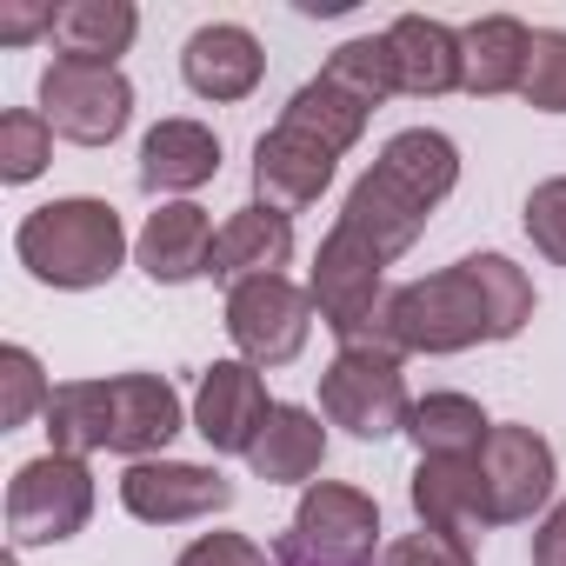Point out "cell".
Returning a JSON list of instances; mask_svg holds the SVG:
<instances>
[{
	"instance_id": "1f68e13d",
	"label": "cell",
	"mask_w": 566,
	"mask_h": 566,
	"mask_svg": "<svg viewBox=\"0 0 566 566\" xmlns=\"http://www.w3.org/2000/svg\"><path fill=\"white\" fill-rule=\"evenodd\" d=\"M526 240L553 266H566V174H553V180H539L526 193Z\"/></svg>"
},
{
	"instance_id": "f1b7e54d",
	"label": "cell",
	"mask_w": 566,
	"mask_h": 566,
	"mask_svg": "<svg viewBox=\"0 0 566 566\" xmlns=\"http://www.w3.org/2000/svg\"><path fill=\"white\" fill-rule=\"evenodd\" d=\"M48 160H54V127H48V114H34V107L0 114V180H8V187H28V180L48 174Z\"/></svg>"
},
{
	"instance_id": "d6986e66",
	"label": "cell",
	"mask_w": 566,
	"mask_h": 566,
	"mask_svg": "<svg viewBox=\"0 0 566 566\" xmlns=\"http://www.w3.org/2000/svg\"><path fill=\"white\" fill-rule=\"evenodd\" d=\"M294 260V220L273 213V207H240L227 213L220 240H213V280H227V287H247V280H273L280 266Z\"/></svg>"
},
{
	"instance_id": "4fadbf2b",
	"label": "cell",
	"mask_w": 566,
	"mask_h": 566,
	"mask_svg": "<svg viewBox=\"0 0 566 566\" xmlns=\"http://www.w3.org/2000/svg\"><path fill=\"white\" fill-rule=\"evenodd\" d=\"M334 160H340L334 147H321L314 134L280 120L253 147V200L273 207V213H301V207H314L334 187Z\"/></svg>"
},
{
	"instance_id": "e575fe53",
	"label": "cell",
	"mask_w": 566,
	"mask_h": 566,
	"mask_svg": "<svg viewBox=\"0 0 566 566\" xmlns=\"http://www.w3.org/2000/svg\"><path fill=\"white\" fill-rule=\"evenodd\" d=\"M54 21H61V8H8V14H0V41H8V48H21L34 34L54 41Z\"/></svg>"
},
{
	"instance_id": "603a6c76",
	"label": "cell",
	"mask_w": 566,
	"mask_h": 566,
	"mask_svg": "<svg viewBox=\"0 0 566 566\" xmlns=\"http://www.w3.org/2000/svg\"><path fill=\"white\" fill-rule=\"evenodd\" d=\"M140 14L134 0H67L54 21V61H81V67H120V54L134 48Z\"/></svg>"
},
{
	"instance_id": "52a82bcc",
	"label": "cell",
	"mask_w": 566,
	"mask_h": 566,
	"mask_svg": "<svg viewBox=\"0 0 566 566\" xmlns=\"http://www.w3.org/2000/svg\"><path fill=\"white\" fill-rule=\"evenodd\" d=\"M41 114L74 147H114L127 134V120H134V87H127L120 67L48 61V74H41Z\"/></svg>"
},
{
	"instance_id": "d590c367",
	"label": "cell",
	"mask_w": 566,
	"mask_h": 566,
	"mask_svg": "<svg viewBox=\"0 0 566 566\" xmlns=\"http://www.w3.org/2000/svg\"><path fill=\"white\" fill-rule=\"evenodd\" d=\"M533 566H566V500L539 520V533H533Z\"/></svg>"
},
{
	"instance_id": "ffe728a7",
	"label": "cell",
	"mask_w": 566,
	"mask_h": 566,
	"mask_svg": "<svg viewBox=\"0 0 566 566\" xmlns=\"http://www.w3.org/2000/svg\"><path fill=\"white\" fill-rule=\"evenodd\" d=\"M321 460H327V427H321V413L280 407V400H273V413H266V427H260L247 467H253L266 486H314Z\"/></svg>"
},
{
	"instance_id": "5b68a950",
	"label": "cell",
	"mask_w": 566,
	"mask_h": 566,
	"mask_svg": "<svg viewBox=\"0 0 566 566\" xmlns=\"http://www.w3.org/2000/svg\"><path fill=\"white\" fill-rule=\"evenodd\" d=\"M321 413L347 427L354 440H394L413 420V394L400 380V360L380 347H340L321 374Z\"/></svg>"
},
{
	"instance_id": "7402d4cb",
	"label": "cell",
	"mask_w": 566,
	"mask_h": 566,
	"mask_svg": "<svg viewBox=\"0 0 566 566\" xmlns=\"http://www.w3.org/2000/svg\"><path fill=\"white\" fill-rule=\"evenodd\" d=\"M460 54H467V94L493 101V94H520L526 87V61H533V28L513 21V14H486L460 34Z\"/></svg>"
},
{
	"instance_id": "8fae6325",
	"label": "cell",
	"mask_w": 566,
	"mask_h": 566,
	"mask_svg": "<svg viewBox=\"0 0 566 566\" xmlns=\"http://www.w3.org/2000/svg\"><path fill=\"white\" fill-rule=\"evenodd\" d=\"M480 480H486V500H493V526L533 520L553 500V480H559L553 447L533 427H493L486 447H480Z\"/></svg>"
},
{
	"instance_id": "d4e9b609",
	"label": "cell",
	"mask_w": 566,
	"mask_h": 566,
	"mask_svg": "<svg viewBox=\"0 0 566 566\" xmlns=\"http://www.w3.org/2000/svg\"><path fill=\"white\" fill-rule=\"evenodd\" d=\"M407 433H413L420 460H453V453H480L486 433H493V420L467 394H427V400H413Z\"/></svg>"
},
{
	"instance_id": "9a60e30c",
	"label": "cell",
	"mask_w": 566,
	"mask_h": 566,
	"mask_svg": "<svg viewBox=\"0 0 566 566\" xmlns=\"http://www.w3.org/2000/svg\"><path fill=\"white\" fill-rule=\"evenodd\" d=\"M427 213H433V207H427L420 193H407V187L374 160V167L354 180V193H347V207H340V227H354L380 260H400V253L427 233Z\"/></svg>"
},
{
	"instance_id": "cb8c5ba5",
	"label": "cell",
	"mask_w": 566,
	"mask_h": 566,
	"mask_svg": "<svg viewBox=\"0 0 566 566\" xmlns=\"http://www.w3.org/2000/svg\"><path fill=\"white\" fill-rule=\"evenodd\" d=\"M380 167H387L407 193H420L427 207H440V200L460 187V147H453L447 134H433V127L394 134V140L380 147Z\"/></svg>"
},
{
	"instance_id": "9c48e42d",
	"label": "cell",
	"mask_w": 566,
	"mask_h": 566,
	"mask_svg": "<svg viewBox=\"0 0 566 566\" xmlns=\"http://www.w3.org/2000/svg\"><path fill=\"white\" fill-rule=\"evenodd\" d=\"M120 506L147 526H180V520L227 513L233 480L220 467H193V460H134L120 473Z\"/></svg>"
},
{
	"instance_id": "8d00e7d4",
	"label": "cell",
	"mask_w": 566,
	"mask_h": 566,
	"mask_svg": "<svg viewBox=\"0 0 566 566\" xmlns=\"http://www.w3.org/2000/svg\"><path fill=\"white\" fill-rule=\"evenodd\" d=\"M273 566H301V559H273Z\"/></svg>"
},
{
	"instance_id": "ac0fdd59",
	"label": "cell",
	"mask_w": 566,
	"mask_h": 566,
	"mask_svg": "<svg viewBox=\"0 0 566 566\" xmlns=\"http://www.w3.org/2000/svg\"><path fill=\"white\" fill-rule=\"evenodd\" d=\"M387 48H394V74H400V94L413 101H440L467 81V54H460V34L447 21H427V14H400L387 28Z\"/></svg>"
},
{
	"instance_id": "277c9868",
	"label": "cell",
	"mask_w": 566,
	"mask_h": 566,
	"mask_svg": "<svg viewBox=\"0 0 566 566\" xmlns=\"http://www.w3.org/2000/svg\"><path fill=\"white\" fill-rule=\"evenodd\" d=\"M380 546V506L360 486L314 480L294 506V526L280 533L273 559H301V566H374Z\"/></svg>"
},
{
	"instance_id": "484cf974",
	"label": "cell",
	"mask_w": 566,
	"mask_h": 566,
	"mask_svg": "<svg viewBox=\"0 0 566 566\" xmlns=\"http://www.w3.org/2000/svg\"><path fill=\"white\" fill-rule=\"evenodd\" d=\"M367 101H354L347 87H334L327 74H314L294 101H287V114H280V120H287V127H301V134H314L321 147H334V154H347L360 134H367Z\"/></svg>"
},
{
	"instance_id": "4dcf8cb0",
	"label": "cell",
	"mask_w": 566,
	"mask_h": 566,
	"mask_svg": "<svg viewBox=\"0 0 566 566\" xmlns=\"http://www.w3.org/2000/svg\"><path fill=\"white\" fill-rule=\"evenodd\" d=\"M520 94L539 114H566V34H553V28L533 34V61H526V87Z\"/></svg>"
},
{
	"instance_id": "f546056e",
	"label": "cell",
	"mask_w": 566,
	"mask_h": 566,
	"mask_svg": "<svg viewBox=\"0 0 566 566\" xmlns=\"http://www.w3.org/2000/svg\"><path fill=\"white\" fill-rule=\"evenodd\" d=\"M0 380H8V394H0V427H28L34 407L54 400V387L41 380V360H34L28 347H8V354H0Z\"/></svg>"
},
{
	"instance_id": "83f0119b",
	"label": "cell",
	"mask_w": 566,
	"mask_h": 566,
	"mask_svg": "<svg viewBox=\"0 0 566 566\" xmlns=\"http://www.w3.org/2000/svg\"><path fill=\"white\" fill-rule=\"evenodd\" d=\"M334 87H347L354 101H367V107H380L387 94H400V74H394V48H387V34H360V41H347V48H334V61L321 67Z\"/></svg>"
},
{
	"instance_id": "4316f807",
	"label": "cell",
	"mask_w": 566,
	"mask_h": 566,
	"mask_svg": "<svg viewBox=\"0 0 566 566\" xmlns=\"http://www.w3.org/2000/svg\"><path fill=\"white\" fill-rule=\"evenodd\" d=\"M107 427H114V413H107V380H67V387H54V400H48V453H74V460H87V453H101L107 447Z\"/></svg>"
},
{
	"instance_id": "30bf717a",
	"label": "cell",
	"mask_w": 566,
	"mask_h": 566,
	"mask_svg": "<svg viewBox=\"0 0 566 566\" xmlns=\"http://www.w3.org/2000/svg\"><path fill=\"white\" fill-rule=\"evenodd\" d=\"M413 513L427 533L480 553V533L493 526V500H486V480H480V453H453V460H420L413 467Z\"/></svg>"
},
{
	"instance_id": "e0dca14e",
	"label": "cell",
	"mask_w": 566,
	"mask_h": 566,
	"mask_svg": "<svg viewBox=\"0 0 566 566\" xmlns=\"http://www.w3.org/2000/svg\"><path fill=\"white\" fill-rule=\"evenodd\" d=\"M180 74H187V87L200 101H247L260 87V74H266V54H260V41L247 28L213 21L180 48Z\"/></svg>"
},
{
	"instance_id": "8992f818",
	"label": "cell",
	"mask_w": 566,
	"mask_h": 566,
	"mask_svg": "<svg viewBox=\"0 0 566 566\" xmlns=\"http://www.w3.org/2000/svg\"><path fill=\"white\" fill-rule=\"evenodd\" d=\"M94 520V473L74 453H41L14 473L8 486V539L14 553L28 546H61Z\"/></svg>"
},
{
	"instance_id": "6da1fadb",
	"label": "cell",
	"mask_w": 566,
	"mask_h": 566,
	"mask_svg": "<svg viewBox=\"0 0 566 566\" xmlns=\"http://www.w3.org/2000/svg\"><path fill=\"white\" fill-rule=\"evenodd\" d=\"M533 321V280L506 253H467L447 273L407 280L374 321V347L407 354H467L480 340H513Z\"/></svg>"
},
{
	"instance_id": "5bb4252c",
	"label": "cell",
	"mask_w": 566,
	"mask_h": 566,
	"mask_svg": "<svg viewBox=\"0 0 566 566\" xmlns=\"http://www.w3.org/2000/svg\"><path fill=\"white\" fill-rule=\"evenodd\" d=\"M213 240H220V233H213L207 207H193V200H167L160 213H147L134 253H140V273L154 280V287H187V280L213 273Z\"/></svg>"
},
{
	"instance_id": "7c38bea8",
	"label": "cell",
	"mask_w": 566,
	"mask_h": 566,
	"mask_svg": "<svg viewBox=\"0 0 566 566\" xmlns=\"http://www.w3.org/2000/svg\"><path fill=\"white\" fill-rule=\"evenodd\" d=\"M266 413H273V400H266L260 367H247V360H213V367L200 374V394H193V433H200L213 453H253Z\"/></svg>"
},
{
	"instance_id": "44dd1931",
	"label": "cell",
	"mask_w": 566,
	"mask_h": 566,
	"mask_svg": "<svg viewBox=\"0 0 566 566\" xmlns=\"http://www.w3.org/2000/svg\"><path fill=\"white\" fill-rule=\"evenodd\" d=\"M220 174V134L200 120H160L140 140V187L147 193H193Z\"/></svg>"
},
{
	"instance_id": "d6a6232c",
	"label": "cell",
	"mask_w": 566,
	"mask_h": 566,
	"mask_svg": "<svg viewBox=\"0 0 566 566\" xmlns=\"http://www.w3.org/2000/svg\"><path fill=\"white\" fill-rule=\"evenodd\" d=\"M174 566H273L266 546H253L247 533H200Z\"/></svg>"
},
{
	"instance_id": "ba28073f",
	"label": "cell",
	"mask_w": 566,
	"mask_h": 566,
	"mask_svg": "<svg viewBox=\"0 0 566 566\" xmlns=\"http://www.w3.org/2000/svg\"><path fill=\"white\" fill-rule=\"evenodd\" d=\"M227 334L247 367H287V360H301V347L314 334V301L287 273L247 280V287H227Z\"/></svg>"
},
{
	"instance_id": "7a4b0ae2",
	"label": "cell",
	"mask_w": 566,
	"mask_h": 566,
	"mask_svg": "<svg viewBox=\"0 0 566 566\" xmlns=\"http://www.w3.org/2000/svg\"><path fill=\"white\" fill-rule=\"evenodd\" d=\"M14 253H21V266L41 280V287L81 294V287H107V280L120 273V260H127V227H120V213H114L107 200L74 193V200L34 207V213L14 227Z\"/></svg>"
},
{
	"instance_id": "3957f363",
	"label": "cell",
	"mask_w": 566,
	"mask_h": 566,
	"mask_svg": "<svg viewBox=\"0 0 566 566\" xmlns=\"http://www.w3.org/2000/svg\"><path fill=\"white\" fill-rule=\"evenodd\" d=\"M380 266H387V260H380L354 227L334 220V233L321 240L314 273H307V301H314L321 327H327L340 347H374V321H380V307H387V294H394V287H380Z\"/></svg>"
},
{
	"instance_id": "836d02e7",
	"label": "cell",
	"mask_w": 566,
	"mask_h": 566,
	"mask_svg": "<svg viewBox=\"0 0 566 566\" xmlns=\"http://www.w3.org/2000/svg\"><path fill=\"white\" fill-rule=\"evenodd\" d=\"M380 566H473V553L420 526V533H407V539H394V546L380 553Z\"/></svg>"
},
{
	"instance_id": "2e32d148",
	"label": "cell",
	"mask_w": 566,
	"mask_h": 566,
	"mask_svg": "<svg viewBox=\"0 0 566 566\" xmlns=\"http://www.w3.org/2000/svg\"><path fill=\"white\" fill-rule=\"evenodd\" d=\"M107 453H127V460H154L174 433H180V394L160 380V374H120L107 380Z\"/></svg>"
}]
</instances>
